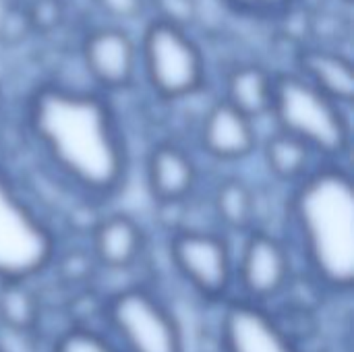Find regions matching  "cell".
Listing matches in <instances>:
<instances>
[{"instance_id":"22","label":"cell","mask_w":354,"mask_h":352,"mask_svg":"<svg viewBox=\"0 0 354 352\" xmlns=\"http://www.w3.org/2000/svg\"><path fill=\"white\" fill-rule=\"evenodd\" d=\"M27 33H33L29 17L25 6H10L0 17V41L15 46L27 37Z\"/></svg>"},{"instance_id":"17","label":"cell","mask_w":354,"mask_h":352,"mask_svg":"<svg viewBox=\"0 0 354 352\" xmlns=\"http://www.w3.org/2000/svg\"><path fill=\"white\" fill-rule=\"evenodd\" d=\"M214 214L222 226L234 232H249L257 216V197L243 178H222L212 197Z\"/></svg>"},{"instance_id":"5","label":"cell","mask_w":354,"mask_h":352,"mask_svg":"<svg viewBox=\"0 0 354 352\" xmlns=\"http://www.w3.org/2000/svg\"><path fill=\"white\" fill-rule=\"evenodd\" d=\"M54 255L52 230L0 170V280H29L41 274Z\"/></svg>"},{"instance_id":"8","label":"cell","mask_w":354,"mask_h":352,"mask_svg":"<svg viewBox=\"0 0 354 352\" xmlns=\"http://www.w3.org/2000/svg\"><path fill=\"white\" fill-rule=\"evenodd\" d=\"M81 60L91 81L106 93L133 87L139 75V44L118 25H100L85 33Z\"/></svg>"},{"instance_id":"14","label":"cell","mask_w":354,"mask_h":352,"mask_svg":"<svg viewBox=\"0 0 354 352\" xmlns=\"http://www.w3.org/2000/svg\"><path fill=\"white\" fill-rule=\"evenodd\" d=\"M93 259L108 270H129L145 251V232L127 214H108L91 226Z\"/></svg>"},{"instance_id":"16","label":"cell","mask_w":354,"mask_h":352,"mask_svg":"<svg viewBox=\"0 0 354 352\" xmlns=\"http://www.w3.org/2000/svg\"><path fill=\"white\" fill-rule=\"evenodd\" d=\"M322 158L299 137L276 129L263 141V162L270 174L288 185L301 183L307 174H311Z\"/></svg>"},{"instance_id":"7","label":"cell","mask_w":354,"mask_h":352,"mask_svg":"<svg viewBox=\"0 0 354 352\" xmlns=\"http://www.w3.org/2000/svg\"><path fill=\"white\" fill-rule=\"evenodd\" d=\"M170 259L178 274L207 301H222L234 280V261L224 237L180 228L170 237Z\"/></svg>"},{"instance_id":"2","label":"cell","mask_w":354,"mask_h":352,"mask_svg":"<svg viewBox=\"0 0 354 352\" xmlns=\"http://www.w3.org/2000/svg\"><path fill=\"white\" fill-rule=\"evenodd\" d=\"M301 251L322 284L351 290L354 282V187L342 162H322L295 185L288 203Z\"/></svg>"},{"instance_id":"25","label":"cell","mask_w":354,"mask_h":352,"mask_svg":"<svg viewBox=\"0 0 354 352\" xmlns=\"http://www.w3.org/2000/svg\"><path fill=\"white\" fill-rule=\"evenodd\" d=\"M85 263H89V257H85L81 253H71V255L62 257V261H60L62 278L68 282H83L91 274V268Z\"/></svg>"},{"instance_id":"1","label":"cell","mask_w":354,"mask_h":352,"mask_svg":"<svg viewBox=\"0 0 354 352\" xmlns=\"http://www.w3.org/2000/svg\"><path fill=\"white\" fill-rule=\"evenodd\" d=\"M27 127L52 168L85 197L106 199L122 187L127 143L104 95L44 83L27 102Z\"/></svg>"},{"instance_id":"15","label":"cell","mask_w":354,"mask_h":352,"mask_svg":"<svg viewBox=\"0 0 354 352\" xmlns=\"http://www.w3.org/2000/svg\"><path fill=\"white\" fill-rule=\"evenodd\" d=\"M276 87V73L259 62H239L224 77V95L245 116L259 120L270 116Z\"/></svg>"},{"instance_id":"9","label":"cell","mask_w":354,"mask_h":352,"mask_svg":"<svg viewBox=\"0 0 354 352\" xmlns=\"http://www.w3.org/2000/svg\"><path fill=\"white\" fill-rule=\"evenodd\" d=\"M234 274L247 301L263 305L280 297L290 284V253L278 237L251 228Z\"/></svg>"},{"instance_id":"26","label":"cell","mask_w":354,"mask_h":352,"mask_svg":"<svg viewBox=\"0 0 354 352\" xmlns=\"http://www.w3.org/2000/svg\"><path fill=\"white\" fill-rule=\"evenodd\" d=\"M0 108H2V87H0Z\"/></svg>"},{"instance_id":"12","label":"cell","mask_w":354,"mask_h":352,"mask_svg":"<svg viewBox=\"0 0 354 352\" xmlns=\"http://www.w3.org/2000/svg\"><path fill=\"white\" fill-rule=\"evenodd\" d=\"M199 170L193 156L174 141L156 143L145 160V185L158 205L185 203L193 197Z\"/></svg>"},{"instance_id":"13","label":"cell","mask_w":354,"mask_h":352,"mask_svg":"<svg viewBox=\"0 0 354 352\" xmlns=\"http://www.w3.org/2000/svg\"><path fill=\"white\" fill-rule=\"evenodd\" d=\"M295 73L309 81L315 89L346 108L353 106L354 64L346 54L319 44L301 46L295 56Z\"/></svg>"},{"instance_id":"4","label":"cell","mask_w":354,"mask_h":352,"mask_svg":"<svg viewBox=\"0 0 354 352\" xmlns=\"http://www.w3.org/2000/svg\"><path fill=\"white\" fill-rule=\"evenodd\" d=\"M139 68L149 89L164 102L191 98L207 81V62L191 31L158 19L143 29Z\"/></svg>"},{"instance_id":"19","label":"cell","mask_w":354,"mask_h":352,"mask_svg":"<svg viewBox=\"0 0 354 352\" xmlns=\"http://www.w3.org/2000/svg\"><path fill=\"white\" fill-rule=\"evenodd\" d=\"M153 19L189 29L199 19V0H147Z\"/></svg>"},{"instance_id":"10","label":"cell","mask_w":354,"mask_h":352,"mask_svg":"<svg viewBox=\"0 0 354 352\" xmlns=\"http://www.w3.org/2000/svg\"><path fill=\"white\" fill-rule=\"evenodd\" d=\"M222 346L226 352H299L284 328L253 301H234L222 313Z\"/></svg>"},{"instance_id":"11","label":"cell","mask_w":354,"mask_h":352,"mask_svg":"<svg viewBox=\"0 0 354 352\" xmlns=\"http://www.w3.org/2000/svg\"><path fill=\"white\" fill-rule=\"evenodd\" d=\"M197 135L201 149L218 162H243L259 145L255 120L222 98L207 108Z\"/></svg>"},{"instance_id":"21","label":"cell","mask_w":354,"mask_h":352,"mask_svg":"<svg viewBox=\"0 0 354 352\" xmlns=\"http://www.w3.org/2000/svg\"><path fill=\"white\" fill-rule=\"evenodd\" d=\"M33 33H52L64 23L66 4L64 0H31L25 4Z\"/></svg>"},{"instance_id":"23","label":"cell","mask_w":354,"mask_h":352,"mask_svg":"<svg viewBox=\"0 0 354 352\" xmlns=\"http://www.w3.org/2000/svg\"><path fill=\"white\" fill-rule=\"evenodd\" d=\"M295 0H224L236 12L249 17H278L292 6Z\"/></svg>"},{"instance_id":"24","label":"cell","mask_w":354,"mask_h":352,"mask_svg":"<svg viewBox=\"0 0 354 352\" xmlns=\"http://www.w3.org/2000/svg\"><path fill=\"white\" fill-rule=\"evenodd\" d=\"M95 6L114 21H135L147 10V0H93Z\"/></svg>"},{"instance_id":"6","label":"cell","mask_w":354,"mask_h":352,"mask_svg":"<svg viewBox=\"0 0 354 352\" xmlns=\"http://www.w3.org/2000/svg\"><path fill=\"white\" fill-rule=\"evenodd\" d=\"M104 315L127 352H183L174 315L149 290L133 286L116 293Z\"/></svg>"},{"instance_id":"20","label":"cell","mask_w":354,"mask_h":352,"mask_svg":"<svg viewBox=\"0 0 354 352\" xmlns=\"http://www.w3.org/2000/svg\"><path fill=\"white\" fill-rule=\"evenodd\" d=\"M52 352H120L108 338H104L102 334L85 328V326H77L66 330L54 344Z\"/></svg>"},{"instance_id":"18","label":"cell","mask_w":354,"mask_h":352,"mask_svg":"<svg viewBox=\"0 0 354 352\" xmlns=\"http://www.w3.org/2000/svg\"><path fill=\"white\" fill-rule=\"evenodd\" d=\"M39 317V299L27 280H0V322L4 328L25 334L35 330Z\"/></svg>"},{"instance_id":"3","label":"cell","mask_w":354,"mask_h":352,"mask_svg":"<svg viewBox=\"0 0 354 352\" xmlns=\"http://www.w3.org/2000/svg\"><path fill=\"white\" fill-rule=\"evenodd\" d=\"M270 116L276 129L305 141L322 162H342L351 149L348 108L297 73H276Z\"/></svg>"}]
</instances>
